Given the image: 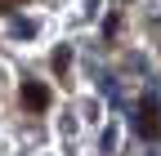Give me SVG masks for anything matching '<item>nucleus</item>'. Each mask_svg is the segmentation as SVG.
<instances>
[{"label": "nucleus", "instance_id": "nucleus-1", "mask_svg": "<svg viewBox=\"0 0 161 156\" xmlns=\"http://www.w3.org/2000/svg\"><path fill=\"white\" fill-rule=\"evenodd\" d=\"M139 134H143L148 143L161 138V103L152 98V94H143V103H139Z\"/></svg>", "mask_w": 161, "mask_h": 156}, {"label": "nucleus", "instance_id": "nucleus-2", "mask_svg": "<svg viewBox=\"0 0 161 156\" xmlns=\"http://www.w3.org/2000/svg\"><path fill=\"white\" fill-rule=\"evenodd\" d=\"M23 107L40 116V112H45V107H49V89H45V85H40V81H23Z\"/></svg>", "mask_w": 161, "mask_h": 156}, {"label": "nucleus", "instance_id": "nucleus-3", "mask_svg": "<svg viewBox=\"0 0 161 156\" xmlns=\"http://www.w3.org/2000/svg\"><path fill=\"white\" fill-rule=\"evenodd\" d=\"M18 5H23V0H0V9H5V13H9V9H18Z\"/></svg>", "mask_w": 161, "mask_h": 156}]
</instances>
